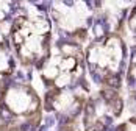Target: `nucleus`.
<instances>
[{"label": "nucleus", "instance_id": "1", "mask_svg": "<svg viewBox=\"0 0 136 131\" xmlns=\"http://www.w3.org/2000/svg\"><path fill=\"white\" fill-rule=\"evenodd\" d=\"M105 81H106V84L111 86V87H119V86H121V78H119V75H108Z\"/></svg>", "mask_w": 136, "mask_h": 131}, {"label": "nucleus", "instance_id": "2", "mask_svg": "<svg viewBox=\"0 0 136 131\" xmlns=\"http://www.w3.org/2000/svg\"><path fill=\"white\" fill-rule=\"evenodd\" d=\"M102 97H103L105 102H108V103H113L116 98H117V95H116L114 90H102Z\"/></svg>", "mask_w": 136, "mask_h": 131}, {"label": "nucleus", "instance_id": "3", "mask_svg": "<svg viewBox=\"0 0 136 131\" xmlns=\"http://www.w3.org/2000/svg\"><path fill=\"white\" fill-rule=\"evenodd\" d=\"M113 105H114V114L119 116L121 111H122V100H121V98H116V100L113 102Z\"/></svg>", "mask_w": 136, "mask_h": 131}, {"label": "nucleus", "instance_id": "4", "mask_svg": "<svg viewBox=\"0 0 136 131\" xmlns=\"http://www.w3.org/2000/svg\"><path fill=\"white\" fill-rule=\"evenodd\" d=\"M88 131H103V125L102 123H94V125L88 126Z\"/></svg>", "mask_w": 136, "mask_h": 131}, {"label": "nucleus", "instance_id": "5", "mask_svg": "<svg viewBox=\"0 0 136 131\" xmlns=\"http://www.w3.org/2000/svg\"><path fill=\"white\" fill-rule=\"evenodd\" d=\"M91 114H94V105H92V103H88V105H86V116L89 117Z\"/></svg>", "mask_w": 136, "mask_h": 131}, {"label": "nucleus", "instance_id": "6", "mask_svg": "<svg viewBox=\"0 0 136 131\" xmlns=\"http://www.w3.org/2000/svg\"><path fill=\"white\" fill-rule=\"evenodd\" d=\"M116 131H125V125H121L117 129H116Z\"/></svg>", "mask_w": 136, "mask_h": 131}]
</instances>
